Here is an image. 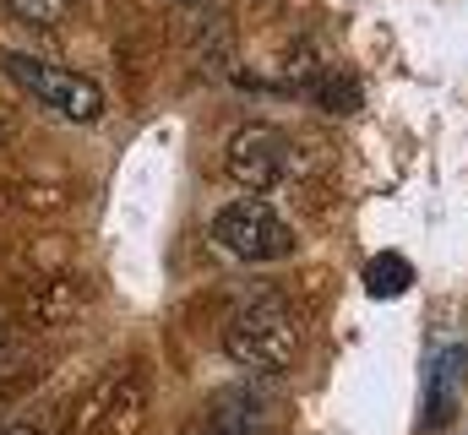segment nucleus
Listing matches in <instances>:
<instances>
[{"label":"nucleus","mask_w":468,"mask_h":435,"mask_svg":"<svg viewBox=\"0 0 468 435\" xmlns=\"http://www.w3.org/2000/svg\"><path fill=\"white\" fill-rule=\"evenodd\" d=\"M300 337H305L300 311L283 294H256L224 326V354L250 376H283L300 359Z\"/></svg>","instance_id":"f257e3e1"},{"label":"nucleus","mask_w":468,"mask_h":435,"mask_svg":"<svg viewBox=\"0 0 468 435\" xmlns=\"http://www.w3.org/2000/svg\"><path fill=\"white\" fill-rule=\"evenodd\" d=\"M207 234H213V245L234 256V261H245V267H267V261H283V256H294V228L278 218V207L267 202V196H239V202H224L213 223H207Z\"/></svg>","instance_id":"f03ea898"},{"label":"nucleus","mask_w":468,"mask_h":435,"mask_svg":"<svg viewBox=\"0 0 468 435\" xmlns=\"http://www.w3.org/2000/svg\"><path fill=\"white\" fill-rule=\"evenodd\" d=\"M0 71L38 104H49L60 120L71 125H93L104 114V93L99 82H88L82 71H66L55 60H38V55H0Z\"/></svg>","instance_id":"7ed1b4c3"},{"label":"nucleus","mask_w":468,"mask_h":435,"mask_svg":"<svg viewBox=\"0 0 468 435\" xmlns=\"http://www.w3.org/2000/svg\"><path fill=\"white\" fill-rule=\"evenodd\" d=\"M224 164H229L234 186H245L250 196H267V191H278L300 175V147L278 125H239L229 136Z\"/></svg>","instance_id":"20e7f679"},{"label":"nucleus","mask_w":468,"mask_h":435,"mask_svg":"<svg viewBox=\"0 0 468 435\" xmlns=\"http://www.w3.org/2000/svg\"><path fill=\"white\" fill-rule=\"evenodd\" d=\"M267 414H272L267 387H229L207 403L197 435H267Z\"/></svg>","instance_id":"39448f33"},{"label":"nucleus","mask_w":468,"mask_h":435,"mask_svg":"<svg viewBox=\"0 0 468 435\" xmlns=\"http://www.w3.org/2000/svg\"><path fill=\"white\" fill-rule=\"evenodd\" d=\"M463 381H468V343H447L441 359L431 365V381H425V430L452 425L458 398H463Z\"/></svg>","instance_id":"423d86ee"},{"label":"nucleus","mask_w":468,"mask_h":435,"mask_svg":"<svg viewBox=\"0 0 468 435\" xmlns=\"http://www.w3.org/2000/svg\"><path fill=\"white\" fill-rule=\"evenodd\" d=\"M409 283H414V267H409L403 256H392V250L365 267V289H370L376 300H392V294H403Z\"/></svg>","instance_id":"0eeeda50"},{"label":"nucleus","mask_w":468,"mask_h":435,"mask_svg":"<svg viewBox=\"0 0 468 435\" xmlns=\"http://www.w3.org/2000/svg\"><path fill=\"white\" fill-rule=\"evenodd\" d=\"M5 11L16 22H33V27H55L71 16V0H5Z\"/></svg>","instance_id":"6e6552de"},{"label":"nucleus","mask_w":468,"mask_h":435,"mask_svg":"<svg viewBox=\"0 0 468 435\" xmlns=\"http://www.w3.org/2000/svg\"><path fill=\"white\" fill-rule=\"evenodd\" d=\"M316 99H322L327 109H354L359 104V82H349V77H327Z\"/></svg>","instance_id":"1a4fd4ad"},{"label":"nucleus","mask_w":468,"mask_h":435,"mask_svg":"<svg viewBox=\"0 0 468 435\" xmlns=\"http://www.w3.org/2000/svg\"><path fill=\"white\" fill-rule=\"evenodd\" d=\"M0 435H38L33 425H11V430H0Z\"/></svg>","instance_id":"9d476101"},{"label":"nucleus","mask_w":468,"mask_h":435,"mask_svg":"<svg viewBox=\"0 0 468 435\" xmlns=\"http://www.w3.org/2000/svg\"><path fill=\"white\" fill-rule=\"evenodd\" d=\"M0 359H5V326H0Z\"/></svg>","instance_id":"9b49d317"},{"label":"nucleus","mask_w":468,"mask_h":435,"mask_svg":"<svg viewBox=\"0 0 468 435\" xmlns=\"http://www.w3.org/2000/svg\"><path fill=\"white\" fill-rule=\"evenodd\" d=\"M180 5H202V0H180Z\"/></svg>","instance_id":"f8f14e48"}]
</instances>
